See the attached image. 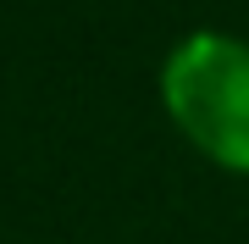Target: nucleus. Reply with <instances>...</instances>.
Instances as JSON below:
<instances>
[{
	"label": "nucleus",
	"mask_w": 249,
	"mask_h": 244,
	"mask_svg": "<svg viewBox=\"0 0 249 244\" xmlns=\"http://www.w3.org/2000/svg\"><path fill=\"white\" fill-rule=\"evenodd\" d=\"M160 100L205 161L249 178V45L216 28L178 39L160 61Z\"/></svg>",
	"instance_id": "f257e3e1"
}]
</instances>
